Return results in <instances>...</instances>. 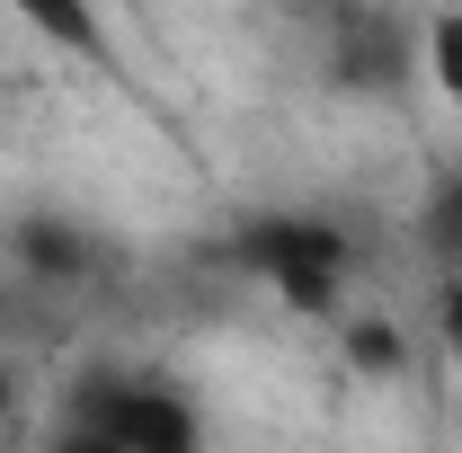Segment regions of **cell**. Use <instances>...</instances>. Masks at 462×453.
Segmentation results:
<instances>
[{"mask_svg": "<svg viewBox=\"0 0 462 453\" xmlns=\"http://www.w3.org/2000/svg\"><path fill=\"white\" fill-rule=\"evenodd\" d=\"M214 249H223L231 276H249L302 320H338L356 276H365V231L338 223L329 205H249L223 223Z\"/></svg>", "mask_w": 462, "mask_h": 453, "instance_id": "cell-1", "label": "cell"}, {"mask_svg": "<svg viewBox=\"0 0 462 453\" xmlns=\"http://www.w3.org/2000/svg\"><path fill=\"white\" fill-rule=\"evenodd\" d=\"M54 445H107V453H196L205 445V409L187 383L161 365H125V356H89L71 383H54Z\"/></svg>", "mask_w": 462, "mask_h": 453, "instance_id": "cell-2", "label": "cell"}, {"mask_svg": "<svg viewBox=\"0 0 462 453\" xmlns=\"http://www.w3.org/2000/svg\"><path fill=\"white\" fill-rule=\"evenodd\" d=\"M285 18L302 36V54H311L320 89L374 98V107L427 89V71H418V27L427 18H409L401 0H285Z\"/></svg>", "mask_w": 462, "mask_h": 453, "instance_id": "cell-3", "label": "cell"}, {"mask_svg": "<svg viewBox=\"0 0 462 453\" xmlns=\"http://www.w3.org/2000/svg\"><path fill=\"white\" fill-rule=\"evenodd\" d=\"M0 267L27 276L45 302H62L80 320V302H98V284H107V240L62 205H18L0 223Z\"/></svg>", "mask_w": 462, "mask_h": 453, "instance_id": "cell-4", "label": "cell"}, {"mask_svg": "<svg viewBox=\"0 0 462 453\" xmlns=\"http://www.w3.org/2000/svg\"><path fill=\"white\" fill-rule=\"evenodd\" d=\"M27 36H45L54 54L89 62V71H116V36H107V9L98 0H0Z\"/></svg>", "mask_w": 462, "mask_h": 453, "instance_id": "cell-5", "label": "cell"}, {"mask_svg": "<svg viewBox=\"0 0 462 453\" xmlns=\"http://www.w3.org/2000/svg\"><path fill=\"white\" fill-rule=\"evenodd\" d=\"M409 240H418V258H427L436 276H454V267H462V152L427 170L418 205H409Z\"/></svg>", "mask_w": 462, "mask_h": 453, "instance_id": "cell-6", "label": "cell"}, {"mask_svg": "<svg viewBox=\"0 0 462 453\" xmlns=\"http://www.w3.org/2000/svg\"><path fill=\"white\" fill-rule=\"evenodd\" d=\"M338 347H346V365L374 374V383L409 374V338L392 329V311H356V302H346V311H338Z\"/></svg>", "mask_w": 462, "mask_h": 453, "instance_id": "cell-7", "label": "cell"}, {"mask_svg": "<svg viewBox=\"0 0 462 453\" xmlns=\"http://www.w3.org/2000/svg\"><path fill=\"white\" fill-rule=\"evenodd\" d=\"M418 71H427V89H436L445 107H462V0L418 27Z\"/></svg>", "mask_w": 462, "mask_h": 453, "instance_id": "cell-8", "label": "cell"}, {"mask_svg": "<svg viewBox=\"0 0 462 453\" xmlns=\"http://www.w3.org/2000/svg\"><path fill=\"white\" fill-rule=\"evenodd\" d=\"M436 347H445V365L462 374V267L436 276Z\"/></svg>", "mask_w": 462, "mask_h": 453, "instance_id": "cell-9", "label": "cell"}]
</instances>
